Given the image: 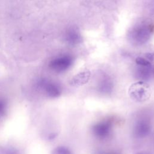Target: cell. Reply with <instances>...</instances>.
Instances as JSON below:
<instances>
[{
	"instance_id": "cell-1",
	"label": "cell",
	"mask_w": 154,
	"mask_h": 154,
	"mask_svg": "<svg viewBox=\"0 0 154 154\" xmlns=\"http://www.w3.org/2000/svg\"><path fill=\"white\" fill-rule=\"evenodd\" d=\"M130 97L136 102H144L150 96L149 85L144 81H138L132 84L128 90Z\"/></svg>"
},
{
	"instance_id": "cell-2",
	"label": "cell",
	"mask_w": 154,
	"mask_h": 154,
	"mask_svg": "<svg viewBox=\"0 0 154 154\" xmlns=\"http://www.w3.org/2000/svg\"><path fill=\"white\" fill-rule=\"evenodd\" d=\"M112 129V124L109 121L104 120L94 124L91 128L93 134L96 137L103 139L108 137Z\"/></svg>"
},
{
	"instance_id": "cell-3",
	"label": "cell",
	"mask_w": 154,
	"mask_h": 154,
	"mask_svg": "<svg viewBox=\"0 0 154 154\" xmlns=\"http://www.w3.org/2000/svg\"><path fill=\"white\" fill-rule=\"evenodd\" d=\"M39 88L49 97L54 98L61 94V88L57 84L47 80H42L38 83Z\"/></svg>"
},
{
	"instance_id": "cell-4",
	"label": "cell",
	"mask_w": 154,
	"mask_h": 154,
	"mask_svg": "<svg viewBox=\"0 0 154 154\" xmlns=\"http://www.w3.org/2000/svg\"><path fill=\"white\" fill-rule=\"evenodd\" d=\"M151 131L150 122L145 119L138 120L134 126L133 134L137 138H144L148 135Z\"/></svg>"
},
{
	"instance_id": "cell-5",
	"label": "cell",
	"mask_w": 154,
	"mask_h": 154,
	"mask_svg": "<svg viewBox=\"0 0 154 154\" xmlns=\"http://www.w3.org/2000/svg\"><path fill=\"white\" fill-rule=\"evenodd\" d=\"M72 60L68 56H62L52 60L50 64V67L56 72H62L67 69L71 64Z\"/></svg>"
},
{
	"instance_id": "cell-6",
	"label": "cell",
	"mask_w": 154,
	"mask_h": 154,
	"mask_svg": "<svg viewBox=\"0 0 154 154\" xmlns=\"http://www.w3.org/2000/svg\"><path fill=\"white\" fill-rule=\"evenodd\" d=\"M91 77V72L89 70H84L79 72L73 76L70 81V84L74 87H79L87 83Z\"/></svg>"
},
{
	"instance_id": "cell-7",
	"label": "cell",
	"mask_w": 154,
	"mask_h": 154,
	"mask_svg": "<svg viewBox=\"0 0 154 154\" xmlns=\"http://www.w3.org/2000/svg\"><path fill=\"white\" fill-rule=\"evenodd\" d=\"M51 154H73L71 150L64 146H58L55 148Z\"/></svg>"
},
{
	"instance_id": "cell-8",
	"label": "cell",
	"mask_w": 154,
	"mask_h": 154,
	"mask_svg": "<svg viewBox=\"0 0 154 154\" xmlns=\"http://www.w3.org/2000/svg\"><path fill=\"white\" fill-rule=\"evenodd\" d=\"M150 60H149V58L146 59L143 57H137L136 58V63L137 64L140 65V66H150L151 63H150Z\"/></svg>"
},
{
	"instance_id": "cell-9",
	"label": "cell",
	"mask_w": 154,
	"mask_h": 154,
	"mask_svg": "<svg viewBox=\"0 0 154 154\" xmlns=\"http://www.w3.org/2000/svg\"><path fill=\"white\" fill-rule=\"evenodd\" d=\"M7 110V103L4 100L0 99V116H3Z\"/></svg>"
},
{
	"instance_id": "cell-10",
	"label": "cell",
	"mask_w": 154,
	"mask_h": 154,
	"mask_svg": "<svg viewBox=\"0 0 154 154\" xmlns=\"http://www.w3.org/2000/svg\"><path fill=\"white\" fill-rule=\"evenodd\" d=\"M96 154H118L114 152H106V151H99Z\"/></svg>"
},
{
	"instance_id": "cell-11",
	"label": "cell",
	"mask_w": 154,
	"mask_h": 154,
	"mask_svg": "<svg viewBox=\"0 0 154 154\" xmlns=\"http://www.w3.org/2000/svg\"><path fill=\"white\" fill-rule=\"evenodd\" d=\"M135 154H150V153L149 152H138L137 153H136Z\"/></svg>"
}]
</instances>
